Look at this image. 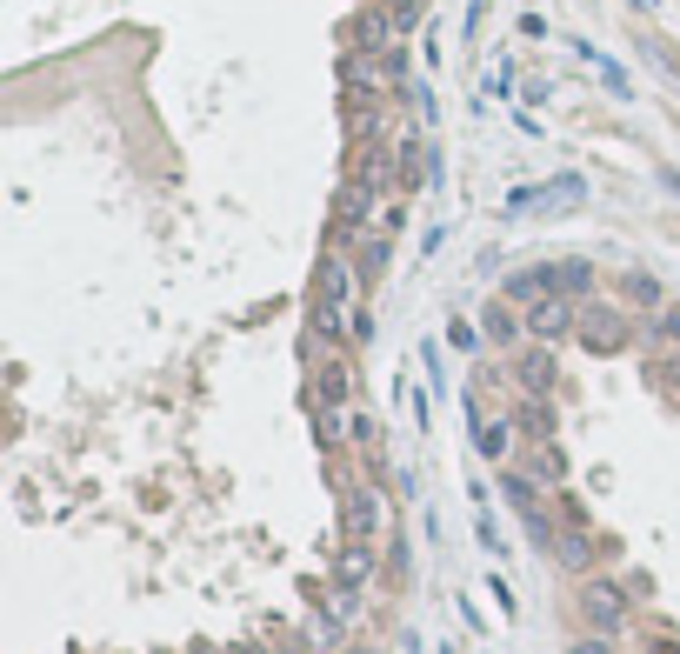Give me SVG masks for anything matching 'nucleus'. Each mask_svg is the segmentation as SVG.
Returning a JSON list of instances; mask_svg holds the SVG:
<instances>
[{
	"instance_id": "obj_14",
	"label": "nucleus",
	"mask_w": 680,
	"mask_h": 654,
	"mask_svg": "<svg viewBox=\"0 0 680 654\" xmlns=\"http://www.w3.org/2000/svg\"><path fill=\"white\" fill-rule=\"evenodd\" d=\"M354 268H361V281H381V268H387V234H374V240H367Z\"/></svg>"
},
{
	"instance_id": "obj_2",
	"label": "nucleus",
	"mask_w": 680,
	"mask_h": 654,
	"mask_svg": "<svg viewBox=\"0 0 680 654\" xmlns=\"http://www.w3.org/2000/svg\"><path fill=\"white\" fill-rule=\"evenodd\" d=\"M580 614L593 621V634H614V628L627 621V588H614V582L593 575V582L580 588Z\"/></svg>"
},
{
	"instance_id": "obj_1",
	"label": "nucleus",
	"mask_w": 680,
	"mask_h": 654,
	"mask_svg": "<svg viewBox=\"0 0 680 654\" xmlns=\"http://www.w3.org/2000/svg\"><path fill=\"white\" fill-rule=\"evenodd\" d=\"M587 201V181L580 174H554V181H541V188H514L507 194V214H567V207H580Z\"/></svg>"
},
{
	"instance_id": "obj_8",
	"label": "nucleus",
	"mask_w": 680,
	"mask_h": 654,
	"mask_svg": "<svg viewBox=\"0 0 680 654\" xmlns=\"http://www.w3.org/2000/svg\"><path fill=\"white\" fill-rule=\"evenodd\" d=\"M367 575H374V554H367L361 541H348V554H340V567H333V582L361 595V588H367Z\"/></svg>"
},
{
	"instance_id": "obj_21",
	"label": "nucleus",
	"mask_w": 680,
	"mask_h": 654,
	"mask_svg": "<svg viewBox=\"0 0 680 654\" xmlns=\"http://www.w3.org/2000/svg\"><path fill=\"white\" fill-rule=\"evenodd\" d=\"M560 561H567V567H587V561H593V548H587L580 534H560Z\"/></svg>"
},
{
	"instance_id": "obj_10",
	"label": "nucleus",
	"mask_w": 680,
	"mask_h": 654,
	"mask_svg": "<svg viewBox=\"0 0 680 654\" xmlns=\"http://www.w3.org/2000/svg\"><path fill=\"white\" fill-rule=\"evenodd\" d=\"M394 181H400V188H420V134H400V140H394Z\"/></svg>"
},
{
	"instance_id": "obj_26",
	"label": "nucleus",
	"mask_w": 680,
	"mask_h": 654,
	"mask_svg": "<svg viewBox=\"0 0 680 654\" xmlns=\"http://www.w3.org/2000/svg\"><path fill=\"white\" fill-rule=\"evenodd\" d=\"M660 381H667V387H680V348H673V361L660 368Z\"/></svg>"
},
{
	"instance_id": "obj_18",
	"label": "nucleus",
	"mask_w": 680,
	"mask_h": 654,
	"mask_svg": "<svg viewBox=\"0 0 680 654\" xmlns=\"http://www.w3.org/2000/svg\"><path fill=\"white\" fill-rule=\"evenodd\" d=\"M521 428L547 441V428H554V415H547V407H541V401H528V407H521Z\"/></svg>"
},
{
	"instance_id": "obj_15",
	"label": "nucleus",
	"mask_w": 680,
	"mask_h": 654,
	"mask_svg": "<svg viewBox=\"0 0 680 654\" xmlns=\"http://www.w3.org/2000/svg\"><path fill=\"white\" fill-rule=\"evenodd\" d=\"M587 287H593V268H587V261H560V294L574 301V294H587Z\"/></svg>"
},
{
	"instance_id": "obj_17",
	"label": "nucleus",
	"mask_w": 680,
	"mask_h": 654,
	"mask_svg": "<svg viewBox=\"0 0 680 654\" xmlns=\"http://www.w3.org/2000/svg\"><path fill=\"white\" fill-rule=\"evenodd\" d=\"M387 21H394L400 34H413V27H420V0H387Z\"/></svg>"
},
{
	"instance_id": "obj_7",
	"label": "nucleus",
	"mask_w": 680,
	"mask_h": 654,
	"mask_svg": "<svg viewBox=\"0 0 680 654\" xmlns=\"http://www.w3.org/2000/svg\"><path fill=\"white\" fill-rule=\"evenodd\" d=\"M348 394H354V368L327 348V354H320V374H314V401H320V407H348Z\"/></svg>"
},
{
	"instance_id": "obj_16",
	"label": "nucleus",
	"mask_w": 680,
	"mask_h": 654,
	"mask_svg": "<svg viewBox=\"0 0 680 654\" xmlns=\"http://www.w3.org/2000/svg\"><path fill=\"white\" fill-rule=\"evenodd\" d=\"M627 301H641V307H660V281L634 268V274H627Z\"/></svg>"
},
{
	"instance_id": "obj_24",
	"label": "nucleus",
	"mask_w": 680,
	"mask_h": 654,
	"mask_svg": "<svg viewBox=\"0 0 680 654\" xmlns=\"http://www.w3.org/2000/svg\"><path fill=\"white\" fill-rule=\"evenodd\" d=\"M348 327H354V341H374V314H367V307H354Z\"/></svg>"
},
{
	"instance_id": "obj_28",
	"label": "nucleus",
	"mask_w": 680,
	"mask_h": 654,
	"mask_svg": "<svg viewBox=\"0 0 680 654\" xmlns=\"http://www.w3.org/2000/svg\"><path fill=\"white\" fill-rule=\"evenodd\" d=\"M234 654H274V647H261V641H247V647H234Z\"/></svg>"
},
{
	"instance_id": "obj_9",
	"label": "nucleus",
	"mask_w": 680,
	"mask_h": 654,
	"mask_svg": "<svg viewBox=\"0 0 680 654\" xmlns=\"http://www.w3.org/2000/svg\"><path fill=\"white\" fill-rule=\"evenodd\" d=\"M514 374H521V387H534V394H541V387H554V354H547V341H541V348H528V354L514 361Z\"/></svg>"
},
{
	"instance_id": "obj_3",
	"label": "nucleus",
	"mask_w": 680,
	"mask_h": 654,
	"mask_svg": "<svg viewBox=\"0 0 680 654\" xmlns=\"http://www.w3.org/2000/svg\"><path fill=\"white\" fill-rule=\"evenodd\" d=\"M521 320H528V341H560V335H574V327H580V314H574L567 294H547V301L521 307Z\"/></svg>"
},
{
	"instance_id": "obj_23",
	"label": "nucleus",
	"mask_w": 680,
	"mask_h": 654,
	"mask_svg": "<svg viewBox=\"0 0 680 654\" xmlns=\"http://www.w3.org/2000/svg\"><path fill=\"white\" fill-rule=\"evenodd\" d=\"M447 341H454L461 354H474V348H480V335H474V327H467V320H454V327H447Z\"/></svg>"
},
{
	"instance_id": "obj_5",
	"label": "nucleus",
	"mask_w": 680,
	"mask_h": 654,
	"mask_svg": "<svg viewBox=\"0 0 680 654\" xmlns=\"http://www.w3.org/2000/svg\"><path fill=\"white\" fill-rule=\"evenodd\" d=\"M381 521H387V508H381V495H374V487H354V495H348V541H361V548H374V534H381Z\"/></svg>"
},
{
	"instance_id": "obj_11",
	"label": "nucleus",
	"mask_w": 680,
	"mask_h": 654,
	"mask_svg": "<svg viewBox=\"0 0 680 654\" xmlns=\"http://www.w3.org/2000/svg\"><path fill=\"white\" fill-rule=\"evenodd\" d=\"M580 60H587L593 74H601V80H608V88H614V94H634V80L621 74V60H608L601 47H587V41H580Z\"/></svg>"
},
{
	"instance_id": "obj_19",
	"label": "nucleus",
	"mask_w": 680,
	"mask_h": 654,
	"mask_svg": "<svg viewBox=\"0 0 680 654\" xmlns=\"http://www.w3.org/2000/svg\"><path fill=\"white\" fill-rule=\"evenodd\" d=\"M340 621H348V614H314V621H307V641H340Z\"/></svg>"
},
{
	"instance_id": "obj_25",
	"label": "nucleus",
	"mask_w": 680,
	"mask_h": 654,
	"mask_svg": "<svg viewBox=\"0 0 680 654\" xmlns=\"http://www.w3.org/2000/svg\"><path fill=\"white\" fill-rule=\"evenodd\" d=\"M521 41H547V21H541V14H521Z\"/></svg>"
},
{
	"instance_id": "obj_4",
	"label": "nucleus",
	"mask_w": 680,
	"mask_h": 654,
	"mask_svg": "<svg viewBox=\"0 0 680 654\" xmlns=\"http://www.w3.org/2000/svg\"><path fill=\"white\" fill-rule=\"evenodd\" d=\"M547 294H560V261H541V268H514V274H507V301H514V307H534V301H547Z\"/></svg>"
},
{
	"instance_id": "obj_6",
	"label": "nucleus",
	"mask_w": 680,
	"mask_h": 654,
	"mask_svg": "<svg viewBox=\"0 0 680 654\" xmlns=\"http://www.w3.org/2000/svg\"><path fill=\"white\" fill-rule=\"evenodd\" d=\"M580 335H587L593 354H621V348H627V320L608 314V307H587V314H580Z\"/></svg>"
},
{
	"instance_id": "obj_13",
	"label": "nucleus",
	"mask_w": 680,
	"mask_h": 654,
	"mask_svg": "<svg viewBox=\"0 0 680 654\" xmlns=\"http://www.w3.org/2000/svg\"><path fill=\"white\" fill-rule=\"evenodd\" d=\"M480 327H487L494 341H514V327H528V320H514V307H487V314H480Z\"/></svg>"
},
{
	"instance_id": "obj_12",
	"label": "nucleus",
	"mask_w": 680,
	"mask_h": 654,
	"mask_svg": "<svg viewBox=\"0 0 680 654\" xmlns=\"http://www.w3.org/2000/svg\"><path fill=\"white\" fill-rule=\"evenodd\" d=\"M534 481H547V487L567 481V454H560L554 441H541V454H534Z\"/></svg>"
},
{
	"instance_id": "obj_30",
	"label": "nucleus",
	"mask_w": 680,
	"mask_h": 654,
	"mask_svg": "<svg viewBox=\"0 0 680 654\" xmlns=\"http://www.w3.org/2000/svg\"><path fill=\"white\" fill-rule=\"evenodd\" d=\"M287 654H307V647H287Z\"/></svg>"
},
{
	"instance_id": "obj_29",
	"label": "nucleus",
	"mask_w": 680,
	"mask_h": 654,
	"mask_svg": "<svg viewBox=\"0 0 680 654\" xmlns=\"http://www.w3.org/2000/svg\"><path fill=\"white\" fill-rule=\"evenodd\" d=\"M654 654H680V647H673V641H654Z\"/></svg>"
},
{
	"instance_id": "obj_20",
	"label": "nucleus",
	"mask_w": 680,
	"mask_h": 654,
	"mask_svg": "<svg viewBox=\"0 0 680 654\" xmlns=\"http://www.w3.org/2000/svg\"><path fill=\"white\" fill-rule=\"evenodd\" d=\"M474 441H480V454H507V428H500V421L474 428Z\"/></svg>"
},
{
	"instance_id": "obj_22",
	"label": "nucleus",
	"mask_w": 680,
	"mask_h": 654,
	"mask_svg": "<svg viewBox=\"0 0 680 654\" xmlns=\"http://www.w3.org/2000/svg\"><path fill=\"white\" fill-rule=\"evenodd\" d=\"M654 335H660V348H680V307H660V327H654Z\"/></svg>"
},
{
	"instance_id": "obj_27",
	"label": "nucleus",
	"mask_w": 680,
	"mask_h": 654,
	"mask_svg": "<svg viewBox=\"0 0 680 654\" xmlns=\"http://www.w3.org/2000/svg\"><path fill=\"white\" fill-rule=\"evenodd\" d=\"M567 654H608V641H574Z\"/></svg>"
}]
</instances>
